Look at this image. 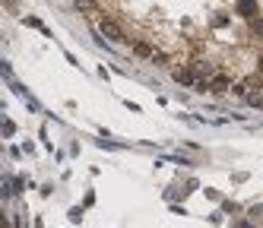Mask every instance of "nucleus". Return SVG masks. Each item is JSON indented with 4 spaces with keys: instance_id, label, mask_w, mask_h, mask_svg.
I'll list each match as a JSON object with an SVG mask.
<instances>
[{
    "instance_id": "obj_10",
    "label": "nucleus",
    "mask_w": 263,
    "mask_h": 228,
    "mask_svg": "<svg viewBox=\"0 0 263 228\" xmlns=\"http://www.w3.org/2000/svg\"><path fill=\"white\" fill-rule=\"evenodd\" d=\"M257 73L263 76V57H260V61H257Z\"/></svg>"
},
{
    "instance_id": "obj_6",
    "label": "nucleus",
    "mask_w": 263,
    "mask_h": 228,
    "mask_svg": "<svg viewBox=\"0 0 263 228\" xmlns=\"http://www.w3.org/2000/svg\"><path fill=\"white\" fill-rule=\"evenodd\" d=\"M77 10L86 13V16H96L99 13V4H96V0H77Z\"/></svg>"
},
{
    "instance_id": "obj_5",
    "label": "nucleus",
    "mask_w": 263,
    "mask_h": 228,
    "mask_svg": "<svg viewBox=\"0 0 263 228\" xmlns=\"http://www.w3.org/2000/svg\"><path fill=\"white\" fill-rule=\"evenodd\" d=\"M238 16H244V19H251L254 13H257V0H238Z\"/></svg>"
},
{
    "instance_id": "obj_3",
    "label": "nucleus",
    "mask_w": 263,
    "mask_h": 228,
    "mask_svg": "<svg viewBox=\"0 0 263 228\" xmlns=\"http://www.w3.org/2000/svg\"><path fill=\"white\" fill-rule=\"evenodd\" d=\"M229 89H235V83H232L229 73H216V76H210V92L222 95V92H229Z\"/></svg>"
},
{
    "instance_id": "obj_2",
    "label": "nucleus",
    "mask_w": 263,
    "mask_h": 228,
    "mask_svg": "<svg viewBox=\"0 0 263 228\" xmlns=\"http://www.w3.org/2000/svg\"><path fill=\"white\" fill-rule=\"evenodd\" d=\"M197 76H200L197 61H194V64H184V67H178V70H175V80H178L181 86H197V83H200Z\"/></svg>"
},
{
    "instance_id": "obj_4",
    "label": "nucleus",
    "mask_w": 263,
    "mask_h": 228,
    "mask_svg": "<svg viewBox=\"0 0 263 228\" xmlns=\"http://www.w3.org/2000/svg\"><path fill=\"white\" fill-rule=\"evenodd\" d=\"M134 54L137 57H149V61H153V57H156V45L146 42V38H140V42H134Z\"/></svg>"
},
{
    "instance_id": "obj_9",
    "label": "nucleus",
    "mask_w": 263,
    "mask_h": 228,
    "mask_svg": "<svg viewBox=\"0 0 263 228\" xmlns=\"http://www.w3.org/2000/svg\"><path fill=\"white\" fill-rule=\"evenodd\" d=\"M213 26L222 29V26H229V19H225V16H216V19H213Z\"/></svg>"
},
{
    "instance_id": "obj_8",
    "label": "nucleus",
    "mask_w": 263,
    "mask_h": 228,
    "mask_svg": "<svg viewBox=\"0 0 263 228\" xmlns=\"http://www.w3.org/2000/svg\"><path fill=\"white\" fill-rule=\"evenodd\" d=\"M153 64H168V54H165V51H156V57H153Z\"/></svg>"
},
{
    "instance_id": "obj_1",
    "label": "nucleus",
    "mask_w": 263,
    "mask_h": 228,
    "mask_svg": "<svg viewBox=\"0 0 263 228\" xmlns=\"http://www.w3.org/2000/svg\"><path fill=\"white\" fill-rule=\"evenodd\" d=\"M99 32L108 38V42H127L124 26L118 23V19H111V16H102V19H99Z\"/></svg>"
},
{
    "instance_id": "obj_7",
    "label": "nucleus",
    "mask_w": 263,
    "mask_h": 228,
    "mask_svg": "<svg viewBox=\"0 0 263 228\" xmlns=\"http://www.w3.org/2000/svg\"><path fill=\"white\" fill-rule=\"evenodd\" d=\"M251 32H257V35L263 38V16H260V19H254V23H251Z\"/></svg>"
}]
</instances>
